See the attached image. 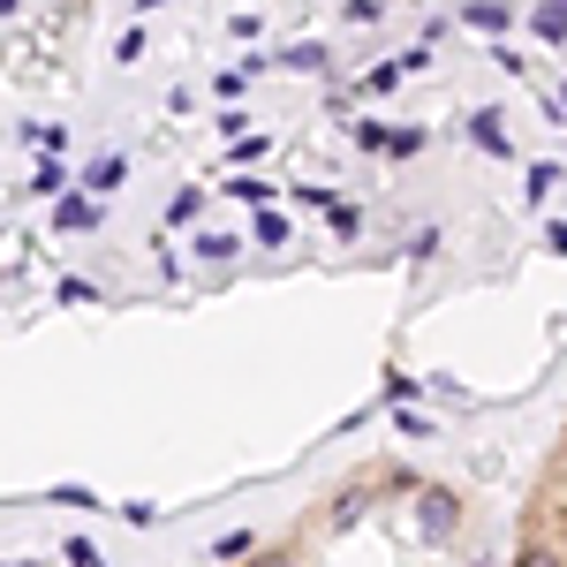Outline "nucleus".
I'll use <instances>...</instances> for the list:
<instances>
[{
	"label": "nucleus",
	"instance_id": "2",
	"mask_svg": "<svg viewBox=\"0 0 567 567\" xmlns=\"http://www.w3.org/2000/svg\"><path fill=\"white\" fill-rule=\"evenodd\" d=\"M515 567H567V553H553V545H523Z\"/></svg>",
	"mask_w": 567,
	"mask_h": 567
},
{
	"label": "nucleus",
	"instance_id": "1",
	"mask_svg": "<svg viewBox=\"0 0 567 567\" xmlns=\"http://www.w3.org/2000/svg\"><path fill=\"white\" fill-rule=\"evenodd\" d=\"M454 515H462V507H454L446 492H424V529H454Z\"/></svg>",
	"mask_w": 567,
	"mask_h": 567
}]
</instances>
